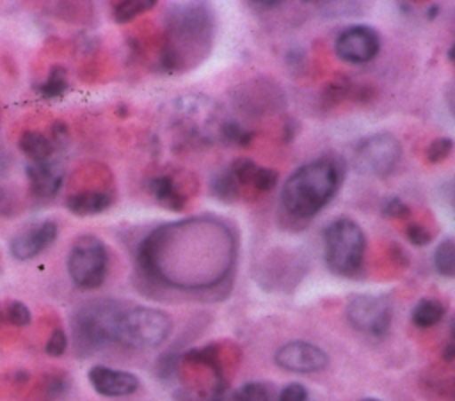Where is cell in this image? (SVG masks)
<instances>
[{"label": "cell", "instance_id": "1f68e13d", "mask_svg": "<svg viewBox=\"0 0 455 401\" xmlns=\"http://www.w3.org/2000/svg\"><path fill=\"white\" fill-rule=\"evenodd\" d=\"M258 192H270L275 188L277 185V172L272 170V169H267V167H259L252 183H251Z\"/></svg>", "mask_w": 455, "mask_h": 401}, {"label": "cell", "instance_id": "8fae6325", "mask_svg": "<svg viewBox=\"0 0 455 401\" xmlns=\"http://www.w3.org/2000/svg\"><path fill=\"white\" fill-rule=\"evenodd\" d=\"M345 312L352 328L371 337H384L393 319V307L387 295H352Z\"/></svg>", "mask_w": 455, "mask_h": 401}, {"label": "cell", "instance_id": "4dcf8cb0", "mask_svg": "<svg viewBox=\"0 0 455 401\" xmlns=\"http://www.w3.org/2000/svg\"><path fill=\"white\" fill-rule=\"evenodd\" d=\"M380 209L387 218H407L411 215V208L400 197H387Z\"/></svg>", "mask_w": 455, "mask_h": 401}, {"label": "cell", "instance_id": "30bf717a", "mask_svg": "<svg viewBox=\"0 0 455 401\" xmlns=\"http://www.w3.org/2000/svg\"><path fill=\"white\" fill-rule=\"evenodd\" d=\"M174 119L178 128L192 140L212 142L220 140V130L226 119L219 108L204 98L187 96L174 103Z\"/></svg>", "mask_w": 455, "mask_h": 401}, {"label": "cell", "instance_id": "e0dca14e", "mask_svg": "<svg viewBox=\"0 0 455 401\" xmlns=\"http://www.w3.org/2000/svg\"><path fill=\"white\" fill-rule=\"evenodd\" d=\"M149 192L153 193L155 200L171 211L185 209L190 193L183 181H180L174 174H160L149 181Z\"/></svg>", "mask_w": 455, "mask_h": 401}, {"label": "cell", "instance_id": "603a6c76", "mask_svg": "<svg viewBox=\"0 0 455 401\" xmlns=\"http://www.w3.org/2000/svg\"><path fill=\"white\" fill-rule=\"evenodd\" d=\"M210 188H212V193H213L219 200H222V202H226V204H231V202L238 200V195H240V193H238V183H236V179L233 177V174L229 172V169H226V170L215 174L213 179H212Z\"/></svg>", "mask_w": 455, "mask_h": 401}, {"label": "cell", "instance_id": "d6a6232c", "mask_svg": "<svg viewBox=\"0 0 455 401\" xmlns=\"http://www.w3.org/2000/svg\"><path fill=\"white\" fill-rule=\"evenodd\" d=\"M405 236L414 247H425L432 241V232L423 224H409L405 227Z\"/></svg>", "mask_w": 455, "mask_h": 401}, {"label": "cell", "instance_id": "ee69618b", "mask_svg": "<svg viewBox=\"0 0 455 401\" xmlns=\"http://www.w3.org/2000/svg\"><path fill=\"white\" fill-rule=\"evenodd\" d=\"M359 401H382V399H377V397H363Z\"/></svg>", "mask_w": 455, "mask_h": 401}, {"label": "cell", "instance_id": "9c48e42d", "mask_svg": "<svg viewBox=\"0 0 455 401\" xmlns=\"http://www.w3.org/2000/svg\"><path fill=\"white\" fill-rule=\"evenodd\" d=\"M402 145L391 133H373L357 142L352 153V167L359 174L384 179L398 165Z\"/></svg>", "mask_w": 455, "mask_h": 401}, {"label": "cell", "instance_id": "6da1fadb", "mask_svg": "<svg viewBox=\"0 0 455 401\" xmlns=\"http://www.w3.org/2000/svg\"><path fill=\"white\" fill-rule=\"evenodd\" d=\"M233 256L220 222L190 218L149 232L137 247V270L151 284L201 289L219 282Z\"/></svg>", "mask_w": 455, "mask_h": 401}, {"label": "cell", "instance_id": "5bb4252c", "mask_svg": "<svg viewBox=\"0 0 455 401\" xmlns=\"http://www.w3.org/2000/svg\"><path fill=\"white\" fill-rule=\"evenodd\" d=\"M57 236L59 225L55 220H43L32 224L11 240V256L18 261H30L44 252L57 240Z\"/></svg>", "mask_w": 455, "mask_h": 401}, {"label": "cell", "instance_id": "8992f818", "mask_svg": "<svg viewBox=\"0 0 455 401\" xmlns=\"http://www.w3.org/2000/svg\"><path fill=\"white\" fill-rule=\"evenodd\" d=\"M323 252L325 264L332 273L343 277L357 273L366 252L364 231L348 216L332 220L323 231Z\"/></svg>", "mask_w": 455, "mask_h": 401}, {"label": "cell", "instance_id": "cb8c5ba5", "mask_svg": "<svg viewBox=\"0 0 455 401\" xmlns=\"http://www.w3.org/2000/svg\"><path fill=\"white\" fill-rule=\"evenodd\" d=\"M0 314H2V323L4 325H11V326H18V328H23V326L30 325V321H32L30 309L20 300L2 302L0 303Z\"/></svg>", "mask_w": 455, "mask_h": 401}, {"label": "cell", "instance_id": "ffe728a7", "mask_svg": "<svg viewBox=\"0 0 455 401\" xmlns=\"http://www.w3.org/2000/svg\"><path fill=\"white\" fill-rule=\"evenodd\" d=\"M210 401H270L268 389L259 381H249L231 392H219Z\"/></svg>", "mask_w": 455, "mask_h": 401}, {"label": "cell", "instance_id": "b9f144b4", "mask_svg": "<svg viewBox=\"0 0 455 401\" xmlns=\"http://www.w3.org/2000/svg\"><path fill=\"white\" fill-rule=\"evenodd\" d=\"M450 334H451V337L455 339V319H453L451 325H450Z\"/></svg>", "mask_w": 455, "mask_h": 401}, {"label": "cell", "instance_id": "277c9868", "mask_svg": "<svg viewBox=\"0 0 455 401\" xmlns=\"http://www.w3.org/2000/svg\"><path fill=\"white\" fill-rule=\"evenodd\" d=\"M124 303L116 298H94L71 314V341L78 355L91 357L116 344V325Z\"/></svg>", "mask_w": 455, "mask_h": 401}, {"label": "cell", "instance_id": "f546056e", "mask_svg": "<svg viewBox=\"0 0 455 401\" xmlns=\"http://www.w3.org/2000/svg\"><path fill=\"white\" fill-rule=\"evenodd\" d=\"M68 350V335L62 328H53L46 344H44V353L50 357H60Z\"/></svg>", "mask_w": 455, "mask_h": 401}, {"label": "cell", "instance_id": "f1b7e54d", "mask_svg": "<svg viewBox=\"0 0 455 401\" xmlns=\"http://www.w3.org/2000/svg\"><path fill=\"white\" fill-rule=\"evenodd\" d=\"M453 145L455 144H453V140L450 137H439V138H435V140H432L428 144L425 156H427V160L430 163H441L443 160H446L451 154Z\"/></svg>", "mask_w": 455, "mask_h": 401}, {"label": "cell", "instance_id": "7402d4cb", "mask_svg": "<svg viewBox=\"0 0 455 401\" xmlns=\"http://www.w3.org/2000/svg\"><path fill=\"white\" fill-rule=\"evenodd\" d=\"M37 90L43 98H50V99L62 96L64 92L69 90L68 71L62 66H53L46 75L44 82L37 87Z\"/></svg>", "mask_w": 455, "mask_h": 401}, {"label": "cell", "instance_id": "7c38bea8", "mask_svg": "<svg viewBox=\"0 0 455 401\" xmlns=\"http://www.w3.org/2000/svg\"><path fill=\"white\" fill-rule=\"evenodd\" d=\"M380 50V37L379 32L368 25H354L345 28L336 43L334 51L336 55L352 64H364L377 57Z\"/></svg>", "mask_w": 455, "mask_h": 401}, {"label": "cell", "instance_id": "ba28073f", "mask_svg": "<svg viewBox=\"0 0 455 401\" xmlns=\"http://www.w3.org/2000/svg\"><path fill=\"white\" fill-rule=\"evenodd\" d=\"M66 266L71 282L78 289H98L108 271V250L105 241L94 234H80L71 243Z\"/></svg>", "mask_w": 455, "mask_h": 401}, {"label": "cell", "instance_id": "44dd1931", "mask_svg": "<svg viewBox=\"0 0 455 401\" xmlns=\"http://www.w3.org/2000/svg\"><path fill=\"white\" fill-rule=\"evenodd\" d=\"M155 5V0H121L112 4V18L116 23H128L137 16L151 11Z\"/></svg>", "mask_w": 455, "mask_h": 401}, {"label": "cell", "instance_id": "484cf974", "mask_svg": "<svg viewBox=\"0 0 455 401\" xmlns=\"http://www.w3.org/2000/svg\"><path fill=\"white\" fill-rule=\"evenodd\" d=\"M254 133L247 128H243L240 122L236 121H224L222 130H220V142L228 144V145H238V147H245L252 142Z\"/></svg>", "mask_w": 455, "mask_h": 401}, {"label": "cell", "instance_id": "f35d334b", "mask_svg": "<svg viewBox=\"0 0 455 401\" xmlns=\"http://www.w3.org/2000/svg\"><path fill=\"white\" fill-rule=\"evenodd\" d=\"M251 5H259V9H274L281 5V2H251Z\"/></svg>", "mask_w": 455, "mask_h": 401}, {"label": "cell", "instance_id": "8d00e7d4", "mask_svg": "<svg viewBox=\"0 0 455 401\" xmlns=\"http://www.w3.org/2000/svg\"><path fill=\"white\" fill-rule=\"evenodd\" d=\"M443 360L450 366V367H455V342H448L444 348H443Z\"/></svg>", "mask_w": 455, "mask_h": 401}, {"label": "cell", "instance_id": "ab89813d", "mask_svg": "<svg viewBox=\"0 0 455 401\" xmlns=\"http://www.w3.org/2000/svg\"><path fill=\"white\" fill-rule=\"evenodd\" d=\"M448 59H450V62H453L455 64V43L450 46V50H448Z\"/></svg>", "mask_w": 455, "mask_h": 401}, {"label": "cell", "instance_id": "7a4b0ae2", "mask_svg": "<svg viewBox=\"0 0 455 401\" xmlns=\"http://www.w3.org/2000/svg\"><path fill=\"white\" fill-rule=\"evenodd\" d=\"M213 14L204 4H181L169 11L158 62L165 73L201 64L212 48Z\"/></svg>", "mask_w": 455, "mask_h": 401}, {"label": "cell", "instance_id": "3957f363", "mask_svg": "<svg viewBox=\"0 0 455 401\" xmlns=\"http://www.w3.org/2000/svg\"><path fill=\"white\" fill-rule=\"evenodd\" d=\"M343 172V161L334 156H322L304 163L283 185V209L295 220L313 218L336 195Z\"/></svg>", "mask_w": 455, "mask_h": 401}, {"label": "cell", "instance_id": "2e32d148", "mask_svg": "<svg viewBox=\"0 0 455 401\" xmlns=\"http://www.w3.org/2000/svg\"><path fill=\"white\" fill-rule=\"evenodd\" d=\"M25 172L28 179V192L39 202L52 200L60 190L66 176L64 165L59 160L30 161L25 167Z\"/></svg>", "mask_w": 455, "mask_h": 401}, {"label": "cell", "instance_id": "7bdbcfd3", "mask_svg": "<svg viewBox=\"0 0 455 401\" xmlns=\"http://www.w3.org/2000/svg\"><path fill=\"white\" fill-rule=\"evenodd\" d=\"M451 202H453V208H455V181H453V188H451Z\"/></svg>", "mask_w": 455, "mask_h": 401}, {"label": "cell", "instance_id": "d4e9b609", "mask_svg": "<svg viewBox=\"0 0 455 401\" xmlns=\"http://www.w3.org/2000/svg\"><path fill=\"white\" fill-rule=\"evenodd\" d=\"M434 266L444 277H455V241L443 240L434 252Z\"/></svg>", "mask_w": 455, "mask_h": 401}, {"label": "cell", "instance_id": "4fadbf2b", "mask_svg": "<svg viewBox=\"0 0 455 401\" xmlns=\"http://www.w3.org/2000/svg\"><path fill=\"white\" fill-rule=\"evenodd\" d=\"M274 362L284 371L309 374L325 369L329 364V355L316 344L306 341H291L275 351Z\"/></svg>", "mask_w": 455, "mask_h": 401}, {"label": "cell", "instance_id": "d6986e66", "mask_svg": "<svg viewBox=\"0 0 455 401\" xmlns=\"http://www.w3.org/2000/svg\"><path fill=\"white\" fill-rule=\"evenodd\" d=\"M444 312H446V307L441 300H437V298H421L414 305V309L411 312V319L418 328H430L444 318Z\"/></svg>", "mask_w": 455, "mask_h": 401}, {"label": "cell", "instance_id": "4316f807", "mask_svg": "<svg viewBox=\"0 0 455 401\" xmlns=\"http://www.w3.org/2000/svg\"><path fill=\"white\" fill-rule=\"evenodd\" d=\"M352 92V85L347 78H334L332 82H329V85L323 89L322 92V103L323 106H334L339 101H343L345 98H348Z\"/></svg>", "mask_w": 455, "mask_h": 401}, {"label": "cell", "instance_id": "ac0fdd59", "mask_svg": "<svg viewBox=\"0 0 455 401\" xmlns=\"http://www.w3.org/2000/svg\"><path fill=\"white\" fill-rule=\"evenodd\" d=\"M20 151L30 160V161H46L52 160V154L55 151L52 140L48 135L37 130H27L21 133L18 140Z\"/></svg>", "mask_w": 455, "mask_h": 401}, {"label": "cell", "instance_id": "f6af8a7d", "mask_svg": "<svg viewBox=\"0 0 455 401\" xmlns=\"http://www.w3.org/2000/svg\"><path fill=\"white\" fill-rule=\"evenodd\" d=\"M453 240H455V238H453Z\"/></svg>", "mask_w": 455, "mask_h": 401}, {"label": "cell", "instance_id": "52a82bcc", "mask_svg": "<svg viewBox=\"0 0 455 401\" xmlns=\"http://www.w3.org/2000/svg\"><path fill=\"white\" fill-rule=\"evenodd\" d=\"M114 202V176L101 163H87L80 167L69 193L66 197V208L76 216H92L103 213Z\"/></svg>", "mask_w": 455, "mask_h": 401}, {"label": "cell", "instance_id": "5b68a950", "mask_svg": "<svg viewBox=\"0 0 455 401\" xmlns=\"http://www.w3.org/2000/svg\"><path fill=\"white\" fill-rule=\"evenodd\" d=\"M172 332V319L167 312L124 303L116 325V344L132 350H153L167 341Z\"/></svg>", "mask_w": 455, "mask_h": 401}, {"label": "cell", "instance_id": "e575fe53", "mask_svg": "<svg viewBox=\"0 0 455 401\" xmlns=\"http://www.w3.org/2000/svg\"><path fill=\"white\" fill-rule=\"evenodd\" d=\"M50 140H52V144H53V147H55V149H57V147H62V145H66V144H68V140H69V130H68L66 122H62V121H55V122L52 124V135H50Z\"/></svg>", "mask_w": 455, "mask_h": 401}, {"label": "cell", "instance_id": "60d3db41", "mask_svg": "<svg viewBox=\"0 0 455 401\" xmlns=\"http://www.w3.org/2000/svg\"><path fill=\"white\" fill-rule=\"evenodd\" d=\"M437 11H439V7H437V5L430 7V9H428V18H434V16L437 14Z\"/></svg>", "mask_w": 455, "mask_h": 401}, {"label": "cell", "instance_id": "d590c367", "mask_svg": "<svg viewBox=\"0 0 455 401\" xmlns=\"http://www.w3.org/2000/svg\"><path fill=\"white\" fill-rule=\"evenodd\" d=\"M14 211H16L14 197L5 188L0 186V216H4V218L11 216V215H14Z\"/></svg>", "mask_w": 455, "mask_h": 401}, {"label": "cell", "instance_id": "83f0119b", "mask_svg": "<svg viewBox=\"0 0 455 401\" xmlns=\"http://www.w3.org/2000/svg\"><path fill=\"white\" fill-rule=\"evenodd\" d=\"M258 165L249 160V158H236L231 167H229V172L233 174V177L236 179L238 185H251L256 172H258Z\"/></svg>", "mask_w": 455, "mask_h": 401}, {"label": "cell", "instance_id": "74e56055", "mask_svg": "<svg viewBox=\"0 0 455 401\" xmlns=\"http://www.w3.org/2000/svg\"><path fill=\"white\" fill-rule=\"evenodd\" d=\"M295 131H297V122H295V119H288V121H286V124H284V128H283L284 142H290V140H293V137H295Z\"/></svg>", "mask_w": 455, "mask_h": 401}, {"label": "cell", "instance_id": "836d02e7", "mask_svg": "<svg viewBox=\"0 0 455 401\" xmlns=\"http://www.w3.org/2000/svg\"><path fill=\"white\" fill-rule=\"evenodd\" d=\"M277 401H307V390L300 383H288L281 389Z\"/></svg>", "mask_w": 455, "mask_h": 401}, {"label": "cell", "instance_id": "9a60e30c", "mask_svg": "<svg viewBox=\"0 0 455 401\" xmlns=\"http://www.w3.org/2000/svg\"><path fill=\"white\" fill-rule=\"evenodd\" d=\"M87 380L94 392L103 397L132 396L140 387V380L133 373L108 367L103 364L92 366L87 373Z\"/></svg>", "mask_w": 455, "mask_h": 401}]
</instances>
